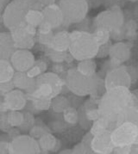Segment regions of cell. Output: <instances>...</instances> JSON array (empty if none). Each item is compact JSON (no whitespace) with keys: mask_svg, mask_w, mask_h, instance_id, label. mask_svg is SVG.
<instances>
[{"mask_svg":"<svg viewBox=\"0 0 138 154\" xmlns=\"http://www.w3.org/2000/svg\"><path fill=\"white\" fill-rule=\"evenodd\" d=\"M25 2L27 3V5L30 6V9H32L33 7L35 6V5L38 2V0H25Z\"/></svg>","mask_w":138,"mask_h":154,"instance_id":"c3c4849f","label":"cell"},{"mask_svg":"<svg viewBox=\"0 0 138 154\" xmlns=\"http://www.w3.org/2000/svg\"><path fill=\"white\" fill-rule=\"evenodd\" d=\"M25 24H26V22L24 23H23L22 25L18 26V27H17V28L13 29L12 30H10L11 34V36H12L13 41L15 42V43H17V42H22V41L25 40L26 38H28V37L30 36V35L28 34L27 30H26Z\"/></svg>","mask_w":138,"mask_h":154,"instance_id":"484cf974","label":"cell"},{"mask_svg":"<svg viewBox=\"0 0 138 154\" xmlns=\"http://www.w3.org/2000/svg\"><path fill=\"white\" fill-rule=\"evenodd\" d=\"M131 84V76L128 68L124 66L112 68L107 72L105 79V86L106 91L115 87L120 86L130 88Z\"/></svg>","mask_w":138,"mask_h":154,"instance_id":"30bf717a","label":"cell"},{"mask_svg":"<svg viewBox=\"0 0 138 154\" xmlns=\"http://www.w3.org/2000/svg\"><path fill=\"white\" fill-rule=\"evenodd\" d=\"M63 118L67 123L74 125L79 122V111L69 107L63 112Z\"/></svg>","mask_w":138,"mask_h":154,"instance_id":"f1b7e54d","label":"cell"},{"mask_svg":"<svg viewBox=\"0 0 138 154\" xmlns=\"http://www.w3.org/2000/svg\"><path fill=\"white\" fill-rule=\"evenodd\" d=\"M32 105L34 109L40 111L48 110L51 108L52 104V99L45 98V97H31Z\"/></svg>","mask_w":138,"mask_h":154,"instance_id":"83f0119b","label":"cell"},{"mask_svg":"<svg viewBox=\"0 0 138 154\" xmlns=\"http://www.w3.org/2000/svg\"><path fill=\"white\" fill-rule=\"evenodd\" d=\"M138 136V128L136 122H124L116 127L111 133L114 146H129L136 144Z\"/></svg>","mask_w":138,"mask_h":154,"instance_id":"52a82bcc","label":"cell"},{"mask_svg":"<svg viewBox=\"0 0 138 154\" xmlns=\"http://www.w3.org/2000/svg\"><path fill=\"white\" fill-rule=\"evenodd\" d=\"M111 131H106L99 135L93 136L92 141V149L93 153H112L115 146L111 141Z\"/></svg>","mask_w":138,"mask_h":154,"instance_id":"7c38bea8","label":"cell"},{"mask_svg":"<svg viewBox=\"0 0 138 154\" xmlns=\"http://www.w3.org/2000/svg\"><path fill=\"white\" fill-rule=\"evenodd\" d=\"M42 150L36 139L31 135H18L11 142L10 153L12 154H37Z\"/></svg>","mask_w":138,"mask_h":154,"instance_id":"9c48e42d","label":"cell"},{"mask_svg":"<svg viewBox=\"0 0 138 154\" xmlns=\"http://www.w3.org/2000/svg\"><path fill=\"white\" fill-rule=\"evenodd\" d=\"M60 153L62 154H68V153H73V149H65L60 152Z\"/></svg>","mask_w":138,"mask_h":154,"instance_id":"681fc988","label":"cell"},{"mask_svg":"<svg viewBox=\"0 0 138 154\" xmlns=\"http://www.w3.org/2000/svg\"><path fill=\"white\" fill-rule=\"evenodd\" d=\"M67 54V52H58V51H55V50L52 49V51L49 53L48 55L51 59V60H53L54 62L61 63V62L66 60Z\"/></svg>","mask_w":138,"mask_h":154,"instance_id":"d6a6232c","label":"cell"},{"mask_svg":"<svg viewBox=\"0 0 138 154\" xmlns=\"http://www.w3.org/2000/svg\"><path fill=\"white\" fill-rule=\"evenodd\" d=\"M38 140L42 152H57L60 147V141L49 133L42 136Z\"/></svg>","mask_w":138,"mask_h":154,"instance_id":"d6986e66","label":"cell"},{"mask_svg":"<svg viewBox=\"0 0 138 154\" xmlns=\"http://www.w3.org/2000/svg\"><path fill=\"white\" fill-rule=\"evenodd\" d=\"M93 139V135L91 132H88L86 135L83 137L82 139V143L84 144V146H86V150H87L88 153H93V151L92 149V141Z\"/></svg>","mask_w":138,"mask_h":154,"instance_id":"8d00e7d4","label":"cell"},{"mask_svg":"<svg viewBox=\"0 0 138 154\" xmlns=\"http://www.w3.org/2000/svg\"><path fill=\"white\" fill-rule=\"evenodd\" d=\"M35 126V119L30 113H24V121L23 124L19 127V129L23 131L30 130Z\"/></svg>","mask_w":138,"mask_h":154,"instance_id":"4dcf8cb0","label":"cell"},{"mask_svg":"<svg viewBox=\"0 0 138 154\" xmlns=\"http://www.w3.org/2000/svg\"><path fill=\"white\" fill-rule=\"evenodd\" d=\"M16 72L10 60H0V83L12 81Z\"/></svg>","mask_w":138,"mask_h":154,"instance_id":"ffe728a7","label":"cell"},{"mask_svg":"<svg viewBox=\"0 0 138 154\" xmlns=\"http://www.w3.org/2000/svg\"><path fill=\"white\" fill-rule=\"evenodd\" d=\"M99 48L100 46L93 34L80 30L70 33L68 51L76 60L81 61L97 57Z\"/></svg>","mask_w":138,"mask_h":154,"instance_id":"3957f363","label":"cell"},{"mask_svg":"<svg viewBox=\"0 0 138 154\" xmlns=\"http://www.w3.org/2000/svg\"><path fill=\"white\" fill-rule=\"evenodd\" d=\"M78 111H79V123H80V125L84 129H90L92 125H93V123H92L93 122L88 120L87 116L86 115V110H85L84 106H82Z\"/></svg>","mask_w":138,"mask_h":154,"instance_id":"f546056e","label":"cell"},{"mask_svg":"<svg viewBox=\"0 0 138 154\" xmlns=\"http://www.w3.org/2000/svg\"><path fill=\"white\" fill-rule=\"evenodd\" d=\"M93 35L95 37L96 41L98 42V43L99 44V46H103L105 44L109 43L110 39L111 37V31L105 29H100V28L95 29Z\"/></svg>","mask_w":138,"mask_h":154,"instance_id":"4316f807","label":"cell"},{"mask_svg":"<svg viewBox=\"0 0 138 154\" xmlns=\"http://www.w3.org/2000/svg\"><path fill=\"white\" fill-rule=\"evenodd\" d=\"M37 29L39 34H49V33L53 32V29H54L52 24L49 22H48L47 20H44Z\"/></svg>","mask_w":138,"mask_h":154,"instance_id":"f35d334b","label":"cell"},{"mask_svg":"<svg viewBox=\"0 0 138 154\" xmlns=\"http://www.w3.org/2000/svg\"><path fill=\"white\" fill-rule=\"evenodd\" d=\"M70 107L69 102L67 99L64 97L57 96L52 99V104L51 108L54 112L55 113H63L67 109Z\"/></svg>","mask_w":138,"mask_h":154,"instance_id":"603a6c76","label":"cell"},{"mask_svg":"<svg viewBox=\"0 0 138 154\" xmlns=\"http://www.w3.org/2000/svg\"><path fill=\"white\" fill-rule=\"evenodd\" d=\"M133 98L130 88L120 86L107 90L99 99L100 117L106 121L111 131L119 125L126 109L134 103Z\"/></svg>","mask_w":138,"mask_h":154,"instance_id":"6da1fadb","label":"cell"},{"mask_svg":"<svg viewBox=\"0 0 138 154\" xmlns=\"http://www.w3.org/2000/svg\"><path fill=\"white\" fill-rule=\"evenodd\" d=\"M110 48H111V46L109 45V43L105 44V45H103V46H100L99 51V54H98L97 57H99V58H103V57H105L106 55H109Z\"/></svg>","mask_w":138,"mask_h":154,"instance_id":"60d3db41","label":"cell"},{"mask_svg":"<svg viewBox=\"0 0 138 154\" xmlns=\"http://www.w3.org/2000/svg\"><path fill=\"white\" fill-rule=\"evenodd\" d=\"M12 81L16 89L22 90L27 94L32 93L36 89V79L30 78L26 72H16Z\"/></svg>","mask_w":138,"mask_h":154,"instance_id":"2e32d148","label":"cell"},{"mask_svg":"<svg viewBox=\"0 0 138 154\" xmlns=\"http://www.w3.org/2000/svg\"><path fill=\"white\" fill-rule=\"evenodd\" d=\"M124 14L118 7H113L111 10L102 11L94 19L96 29H105L111 32L122 28L124 26Z\"/></svg>","mask_w":138,"mask_h":154,"instance_id":"ba28073f","label":"cell"},{"mask_svg":"<svg viewBox=\"0 0 138 154\" xmlns=\"http://www.w3.org/2000/svg\"><path fill=\"white\" fill-rule=\"evenodd\" d=\"M73 153L83 154V153H88V152L86 146H84V144H83L82 142H80V143L77 144L76 146H74V148H73Z\"/></svg>","mask_w":138,"mask_h":154,"instance_id":"7bdbcfd3","label":"cell"},{"mask_svg":"<svg viewBox=\"0 0 138 154\" xmlns=\"http://www.w3.org/2000/svg\"><path fill=\"white\" fill-rule=\"evenodd\" d=\"M30 10L25 0H12L2 13V21L9 30L18 27L26 21V15Z\"/></svg>","mask_w":138,"mask_h":154,"instance_id":"5b68a950","label":"cell"},{"mask_svg":"<svg viewBox=\"0 0 138 154\" xmlns=\"http://www.w3.org/2000/svg\"><path fill=\"white\" fill-rule=\"evenodd\" d=\"M11 62L17 72H26L35 65V57L30 50L17 49L11 58Z\"/></svg>","mask_w":138,"mask_h":154,"instance_id":"8fae6325","label":"cell"},{"mask_svg":"<svg viewBox=\"0 0 138 154\" xmlns=\"http://www.w3.org/2000/svg\"><path fill=\"white\" fill-rule=\"evenodd\" d=\"M106 131H111V130L109 128V126H108L106 121L102 117H99L98 120L94 121L90 128V132L93 134V136L99 135Z\"/></svg>","mask_w":138,"mask_h":154,"instance_id":"d4e9b609","label":"cell"},{"mask_svg":"<svg viewBox=\"0 0 138 154\" xmlns=\"http://www.w3.org/2000/svg\"><path fill=\"white\" fill-rule=\"evenodd\" d=\"M0 128L1 129L5 132H7V130L10 129V128H11V126L9 124L8 122V118H7V113L1 112V118H0Z\"/></svg>","mask_w":138,"mask_h":154,"instance_id":"ab89813d","label":"cell"},{"mask_svg":"<svg viewBox=\"0 0 138 154\" xmlns=\"http://www.w3.org/2000/svg\"><path fill=\"white\" fill-rule=\"evenodd\" d=\"M137 72H138V66H137Z\"/></svg>","mask_w":138,"mask_h":154,"instance_id":"816d5d0a","label":"cell"},{"mask_svg":"<svg viewBox=\"0 0 138 154\" xmlns=\"http://www.w3.org/2000/svg\"><path fill=\"white\" fill-rule=\"evenodd\" d=\"M59 5L65 17L64 25L82 22L86 18L89 10L87 0H60Z\"/></svg>","mask_w":138,"mask_h":154,"instance_id":"8992f818","label":"cell"},{"mask_svg":"<svg viewBox=\"0 0 138 154\" xmlns=\"http://www.w3.org/2000/svg\"><path fill=\"white\" fill-rule=\"evenodd\" d=\"M113 152L119 154L131 153V146H116V147H114Z\"/></svg>","mask_w":138,"mask_h":154,"instance_id":"b9f144b4","label":"cell"},{"mask_svg":"<svg viewBox=\"0 0 138 154\" xmlns=\"http://www.w3.org/2000/svg\"><path fill=\"white\" fill-rule=\"evenodd\" d=\"M7 118L11 128H19L24 121V113L19 110H11L7 114Z\"/></svg>","mask_w":138,"mask_h":154,"instance_id":"cb8c5ba5","label":"cell"},{"mask_svg":"<svg viewBox=\"0 0 138 154\" xmlns=\"http://www.w3.org/2000/svg\"><path fill=\"white\" fill-rule=\"evenodd\" d=\"M16 50L11 32H2L0 34V60H11Z\"/></svg>","mask_w":138,"mask_h":154,"instance_id":"9a60e30c","label":"cell"},{"mask_svg":"<svg viewBox=\"0 0 138 154\" xmlns=\"http://www.w3.org/2000/svg\"><path fill=\"white\" fill-rule=\"evenodd\" d=\"M10 147H11V143L7 141L1 140L0 142V153H10Z\"/></svg>","mask_w":138,"mask_h":154,"instance_id":"ee69618b","label":"cell"},{"mask_svg":"<svg viewBox=\"0 0 138 154\" xmlns=\"http://www.w3.org/2000/svg\"><path fill=\"white\" fill-rule=\"evenodd\" d=\"M26 73H27V75L30 78H31V79H37L40 75L44 73V72L43 70L36 63H35V65L29 71H27Z\"/></svg>","mask_w":138,"mask_h":154,"instance_id":"d590c367","label":"cell"},{"mask_svg":"<svg viewBox=\"0 0 138 154\" xmlns=\"http://www.w3.org/2000/svg\"><path fill=\"white\" fill-rule=\"evenodd\" d=\"M54 32H51L49 34H39L38 33V41L41 44H42L44 46H48L49 47L52 42V39L54 37Z\"/></svg>","mask_w":138,"mask_h":154,"instance_id":"e575fe53","label":"cell"},{"mask_svg":"<svg viewBox=\"0 0 138 154\" xmlns=\"http://www.w3.org/2000/svg\"><path fill=\"white\" fill-rule=\"evenodd\" d=\"M5 103L11 110H22L27 103V95L22 90H13L4 96Z\"/></svg>","mask_w":138,"mask_h":154,"instance_id":"4fadbf2b","label":"cell"},{"mask_svg":"<svg viewBox=\"0 0 138 154\" xmlns=\"http://www.w3.org/2000/svg\"><path fill=\"white\" fill-rule=\"evenodd\" d=\"M45 20L43 12L37 10H30L26 15L25 21L27 23L33 25L38 28L40 24Z\"/></svg>","mask_w":138,"mask_h":154,"instance_id":"7402d4cb","label":"cell"},{"mask_svg":"<svg viewBox=\"0 0 138 154\" xmlns=\"http://www.w3.org/2000/svg\"><path fill=\"white\" fill-rule=\"evenodd\" d=\"M38 1L45 7L49 6V5L55 4V0H38Z\"/></svg>","mask_w":138,"mask_h":154,"instance_id":"7dc6e473","label":"cell"},{"mask_svg":"<svg viewBox=\"0 0 138 154\" xmlns=\"http://www.w3.org/2000/svg\"><path fill=\"white\" fill-rule=\"evenodd\" d=\"M42 12L45 17V20L50 23L54 29L61 27L65 23V17L59 5L54 4L49 6H46Z\"/></svg>","mask_w":138,"mask_h":154,"instance_id":"5bb4252c","label":"cell"},{"mask_svg":"<svg viewBox=\"0 0 138 154\" xmlns=\"http://www.w3.org/2000/svg\"><path fill=\"white\" fill-rule=\"evenodd\" d=\"M109 55L111 57V60L122 64L130 59V48L127 44L124 42H117L111 46Z\"/></svg>","mask_w":138,"mask_h":154,"instance_id":"e0dca14e","label":"cell"},{"mask_svg":"<svg viewBox=\"0 0 138 154\" xmlns=\"http://www.w3.org/2000/svg\"><path fill=\"white\" fill-rule=\"evenodd\" d=\"M62 79L54 72H46L36 79V89L32 93L27 94L28 98L45 97L53 99L61 92Z\"/></svg>","mask_w":138,"mask_h":154,"instance_id":"277c9868","label":"cell"},{"mask_svg":"<svg viewBox=\"0 0 138 154\" xmlns=\"http://www.w3.org/2000/svg\"><path fill=\"white\" fill-rule=\"evenodd\" d=\"M48 133H49V130L42 126H34L30 130V135H31L33 138L36 140H39L42 136H43Z\"/></svg>","mask_w":138,"mask_h":154,"instance_id":"836d02e7","label":"cell"},{"mask_svg":"<svg viewBox=\"0 0 138 154\" xmlns=\"http://www.w3.org/2000/svg\"><path fill=\"white\" fill-rule=\"evenodd\" d=\"M70 46V33L67 31H59L54 35L50 46L51 49L58 52H67Z\"/></svg>","mask_w":138,"mask_h":154,"instance_id":"ac0fdd59","label":"cell"},{"mask_svg":"<svg viewBox=\"0 0 138 154\" xmlns=\"http://www.w3.org/2000/svg\"><path fill=\"white\" fill-rule=\"evenodd\" d=\"M66 85L71 92L76 96L85 97L90 95L93 98L102 97L106 91L105 81L96 74L87 77L81 74L77 68L70 69L66 76Z\"/></svg>","mask_w":138,"mask_h":154,"instance_id":"7a4b0ae2","label":"cell"},{"mask_svg":"<svg viewBox=\"0 0 138 154\" xmlns=\"http://www.w3.org/2000/svg\"><path fill=\"white\" fill-rule=\"evenodd\" d=\"M136 123L137 125V128H138V120L136 122ZM136 144H138V136H137V140H136Z\"/></svg>","mask_w":138,"mask_h":154,"instance_id":"f907efd6","label":"cell"},{"mask_svg":"<svg viewBox=\"0 0 138 154\" xmlns=\"http://www.w3.org/2000/svg\"><path fill=\"white\" fill-rule=\"evenodd\" d=\"M11 0H0V9H1V12L3 13L4 10L5 9V7L11 3Z\"/></svg>","mask_w":138,"mask_h":154,"instance_id":"bcb514c9","label":"cell"},{"mask_svg":"<svg viewBox=\"0 0 138 154\" xmlns=\"http://www.w3.org/2000/svg\"><path fill=\"white\" fill-rule=\"evenodd\" d=\"M17 49L22 50H30L35 46V37L30 36L26 38L25 40L15 43Z\"/></svg>","mask_w":138,"mask_h":154,"instance_id":"1f68e13d","label":"cell"},{"mask_svg":"<svg viewBox=\"0 0 138 154\" xmlns=\"http://www.w3.org/2000/svg\"><path fill=\"white\" fill-rule=\"evenodd\" d=\"M25 29L26 30H27V32H28V34H29L30 36H36V27H35V26H33V25L29 24V23H26Z\"/></svg>","mask_w":138,"mask_h":154,"instance_id":"f6af8a7d","label":"cell"},{"mask_svg":"<svg viewBox=\"0 0 138 154\" xmlns=\"http://www.w3.org/2000/svg\"><path fill=\"white\" fill-rule=\"evenodd\" d=\"M76 68L83 75L87 76V77H92L96 74L97 66L94 60L93 59H90V60H85L79 62Z\"/></svg>","mask_w":138,"mask_h":154,"instance_id":"44dd1931","label":"cell"},{"mask_svg":"<svg viewBox=\"0 0 138 154\" xmlns=\"http://www.w3.org/2000/svg\"><path fill=\"white\" fill-rule=\"evenodd\" d=\"M14 89H16V87H15L13 81H9V82H5V83H0V91H1L2 96L6 95L7 93L13 91Z\"/></svg>","mask_w":138,"mask_h":154,"instance_id":"74e56055","label":"cell"}]
</instances>
